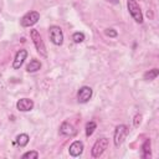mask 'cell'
I'll use <instances>...</instances> for the list:
<instances>
[{"mask_svg":"<svg viewBox=\"0 0 159 159\" xmlns=\"http://www.w3.org/2000/svg\"><path fill=\"white\" fill-rule=\"evenodd\" d=\"M30 36H31V40H32V42H34V45H35L37 52H39L41 56L47 57V50H46V46H45V43H43V40H42L40 32H39L37 30L32 29V30H30Z\"/></svg>","mask_w":159,"mask_h":159,"instance_id":"6da1fadb","label":"cell"},{"mask_svg":"<svg viewBox=\"0 0 159 159\" xmlns=\"http://www.w3.org/2000/svg\"><path fill=\"white\" fill-rule=\"evenodd\" d=\"M128 133H129V129H128V127H127L125 124H119V125H117V127H116V130H114V135H113L114 145H116V147H119V145L124 142V139L127 138Z\"/></svg>","mask_w":159,"mask_h":159,"instance_id":"7a4b0ae2","label":"cell"},{"mask_svg":"<svg viewBox=\"0 0 159 159\" xmlns=\"http://www.w3.org/2000/svg\"><path fill=\"white\" fill-rule=\"evenodd\" d=\"M127 7H128V11H129L130 16L135 20V22L142 24L143 22V14H142V10H140L139 5L134 0H128Z\"/></svg>","mask_w":159,"mask_h":159,"instance_id":"3957f363","label":"cell"},{"mask_svg":"<svg viewBox=\"0 0 159 159\" xmlns=\"http://www.w3.org/2000/svg\"><path fill=\"white\" fill-rule=\"evenodd\" d=\"M48 35H50V40L52 43H55L56 46H61L63 43V32L61 30L60 26H56V25H52L50 26L48 29Z\"/></svg>","mask_w":159,"mask_h":159,"instance_id":"277c9868","label":"cell"},{"mask_svg":"<svg viewBox=\"0 0 159 159\" xmlns=\"http://www.w3.org/2000/svg\"><path fill=\"white\" fill-rule=\"evenodd\" d=\"M107 147H108V138H104L103 137V138L97 139L96 143L92 147V150H91L92 157L93 158H99L104 153V150L107 149Z\"/></svg>","mask_w":159,"mask_h":159,"instance_id":"5b68a950","label":"cell"},{"mask_svg":"<svg viewBox=\"0 0 159 159\" xmlns=\"http://www.w3.org/2000/svg\"><path fill=\"white\" fill-rule=\"evenodd\" d=\"M39 20H40V14L37 11H30L21 17L20 24L24 27H30V26H34Z\"/></svg>","mask_w":159,"mask_h":159,"instance_id":"8992f818","label":"cell"},{"mask_svg":"<svg viewBox=\"0 0 159 159\" xmlns=\"http://www.w3.org/2000/svg\"><path fill=\"white\" fill-rule=\"evenodd\" d=\"M92 97V88L88 86H83L78 89L77 92V101L78 103H86L91 99Z\"/></svg>","mask_w":159,"mask_h":159,"instance_id":"52a82bcc","label":"cell"},{"mask_svg":"<svg viewBox=\"0 0 159 159\" xmlns=\"http://www.w3.org/2000/svg\"><path fill=\"white\" fill-rule=\"evenodd\" d=\"M26 57H27V51L24 50V48L19 50V51L16 52V55H15V58H14V62H12V68H14V70L20 68V67L22 66V63L25 62Z\"/></svg>","mask_w":159,"mask_h":159,"instance_id":"ba28073f","label":"cell"},{"mask_svg":"<svg viewBox=\"0 0 159 159\" xmlns=\"http://www.w3.org/2000/svg\"><path fill=\"white\" fill-rule=\"evenodd\" d=\"M16 108L20 112H29L34 108V101L30 98H21L16 102Z\"/></svg>","mask_w":159,"mask_h":159,"instance_id":"9c48e42d","label":"cell"},{"mask_svg":"<svg viewBox=\"0 0 159 159\" xmlns=\"http://www.w3.org/2000/svg\"><path fill=\"white\" fill-rule=\"evenodd\" d=\"M82 152H83V143L81 140H75L68 148V153L71 157H80Z\"/></svg>","mask_w":159,"mask_h":159,"instance_id":"30bf717a","label":"cell"},{"mask_svg":"<svg viewBox=\"0 0 159 159\" xmlns=\"http://www.w3.org/2000/svg\"><path fill=\"white\" fill-rule=\"evenodd\" d=\"M60 133L63 134V135H67V137H72V135H75L77 133V130L75 129V127L71 123L63 122L61 124V127H60Z\"/></svg>","mask_w":159,"mask_h":159,"instance_id":"8fae6325","label":"cell"},{"mask_svg":"<svg viewBox=\"0 0 159 159\" xmlns=\"http://www.w3.org/2000/svg\"><path fill=\"white\" fill-rule=\"evenodd\" d=\"M152 153H150V139H145V142L142 145V158L147 159L150 158Z\"/></svg>","mask_w":159,"mask_h":159,"instance_id":"7c38bea8","label":"cell"},{"mask_svg":"<svg viewBox=\"0 0 159 159\" xmlns=\"http://www.w3.org/2000/svg\"><path fill=\"white\" fill-rule=\"evenodd\" d=\"M41 68V62L39 61V60H31L30 61V63L26 66V71L27 72H36V71H39Z\"/></svg>","mask_w":159,"mask_h":159,"instance_id":"4fadbf2b","label":"cell"},{"mask_svg":"<svg viewBox=\"0 0 159 159\" xmlns=\"http://www.w3.org/2000/svg\"><path fill=\"white\" fill-rule=\"evenodd\" d=\"M29 140H30V137H29L27 134H25V133L19 134V135L16 137V144H17L20 148H24V147L29 143Z\"/></svg>","mask_w":159,"mask_h":159,"instance_id":"5bb4252c","label":"cell"},{"mask_svg":"<svg viewBox=\"0 0 159 159\" xmlns=\"http://www.w3.org/2000/svg\"><path fill=\"white\" fill-rule=\"evenodd\" d=\"M158 75H159V70H158V68L149 70L148 72L144 73V80H147V81H153V80H155V78L158 77Z\"/></svg>","mask_w":159,"mask_h":159,"instance_id":"9a60e30c","label":"cell"},{"mask_svg":"<svg viewBox=\"0 0 159 159\" xmlns=\"http://www.w3.org/2000/svg\"><path fill=\"white\" fill-rule=\"evenodd\" d=\"M96 127H97V125H96V123H94L93 120L87 122V124H86V135H87V137H91V135L93 134Z\"/></svg>","mask_w":159,"mask_h":159,"instance_id":"2e32d148","label":"cell"},{"mask_svg":"<svg viewBox=\"0 0 159 159\" xmlns=\"http://www.w3.org/2000/svg\"><path fill=\"white\" fill-rule=\"evenodd\" d=\"M72 40L76 42V43H81L84 41V34L83 32H75L72 35Z\"/></svg>","mask_w":159,"mask_h":159,"instance_id":"e0dca14e","label":"cell"},{"mask_svg":"<svg viewBox=\"0 0 159 159\" xmlns=\"http://www.w3.org/2000/svg\"><path fill=\"white\" fill-rule=\"evenodd\" d=\"M22 158L24 159H27V158H30V159H37L39 158V153L36 150H30V152L24 153L22 154Z\"/></svg>","mask_w":159,"mask_h":159,"instance_id":"ac0fdd59","label":"cell"},{"mask_svg":"<svg viewBox=\"0 0 159 159\" xmlns=\"http://www.w3.org/2000/svg\"><path fill=\"white\" fill-rule=\"evenodd\" d=\"M104 34L107 35V36H109V37H117V31H114L113 29H106L104 30Z\"/></svg>","mask_w":159,"mask_h":159,"instance_id":"d6986e66","label":"cell"},{"mask_svg":"<svg viewBox=\"0 0 159 159\" xmlns=\"http://www.w3.org/2000/svg\"><path fill=\"white\" fill-rule=\"evenodd\" d=\"M140 122H142V116H140V114H137V116L134 117V125L138 127V125L140 124Z\"/></svg>","mask_w":159,"mask_h":159,"instance_id":"ffe728a7","label":"cell"},{"mask_svg":"<svg viewBox=\"0 0 159 159\" xmlns=\"http://www.w3.org/2000/svg\"><path fill=\"white\" fill-rule=\"evenodd\" d=\"M107 1H109L111 4H119V0H107Z\"/></svg>","mask_w":159,"mask_h":159,"instance_id":"44dd1931","label":"cell"},{"mask_svg":"<svg viewBox=\"0 0 159 159\" xmlns=\"http://www.w3.org/2000/svg\"><path fill=\"white\" fill-rule=\"evenodd\" d=\"M134 1H135V0H134Z\"/></svg>","mask_w":159,"mask_h":159,"instance_id":"7402d4cb","label":"cell"}]
</instances>
